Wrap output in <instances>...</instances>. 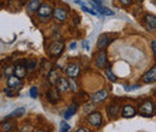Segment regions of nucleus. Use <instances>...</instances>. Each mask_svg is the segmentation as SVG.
Segmentation results:
<instances>
[{
	"mask_svg": "<svg viewBox=\"0 0 156 132\" xmlns=\"http://www.w3.org/2000/svg\"><path fill=\"white\" fill-rule=\"evenodd\" d=\"M154 112H155V105H153V102L149 100L144 101L139 107V113L144 114L145 116H151Z\"/></svg>",
	"mask_w": 156,
	"mask_h": 132,
	"instance_id": "f257e3e1",
	"label": "nucleus"
},
{
	"mask_svg": "<svg viewBox=\"0 0 156 132\" xmlns=\"http://www.w3.org/2000/svg\"><path fill=\"white\" fill-rule=\"evenodd\" d=\"M64 51V42L61 41H55L49 46V54L53 57H58Z\"/></svg>",
	"mask_w": 156,
	"mask_h": 132,
	"instance_id": "f03ea898",
	"label": "nucleus"
},
{
	"mask_svg": "<svg viewBox=\"0 0 156 132\" xmlns=\"http://www.w3.org/2000/svg\"><path fill=\"white\" fill-rule=\"evenodd\" d=\"M53 12L54 11H53V9L49 5L43 4V5L40 6L39 11H37V16H39L40 18H49Z\"/></svg>",
	"mask_w": 156,
	"mask_h": 132,
	"instance_id": "7ed1b4c3",
	"label": "nucleus"
},
{
	"mask_svg": "<svg viewBox=\"0 0 156 132\" xmlns=\"http://www.w3.org/2000/svg\"><path fill=\"white\" fill-rule=\"evenodd\" d=\"M107 97H108V91H107L106 89L98 90V91L94 93V94L90 96L91 101H93V102H95V103H101V102H103Z\"/></svg>",
	"mask_w": 156,
	"mask_h": 132,
	"instance_id": "20e7f679",
	"label": "nucleus"
},
{
	"mask_svg": "<svg viewBox=\"0 0 156 132\" xmlns=\"http://www.w3.org/2000/svg\"><path fill=\"white\" fill-rule=\"evenodd\" d=\"M87 120H88L89 124H91L94 126H101V124H102V115H101V113H98V112L89 113Z\"/></svg>",
	"mask_w": 156,
	"mask_h": 132,
	"instance_id": "39448f33",
	"label": "nucleus"
},
{
	"mask_svg": "<svg viewBox=\"0 0 156 132\" xmlns=\"http://www.w3.org/2000/svg\"><path fill=\"white\" fill-rule=\"evenodd\" d=\"M79 71H80V70H79V66L76 65V64H70V65H67L66 69H65L66 75L69 76L70 78H76V77H78Z\"/></svg>",
	"mask_w": 156,
	"mask_h": 132,
	"instance_id": "423d86ee",
	"label": "nucleus"
},
{
	"mask_svg": "<svg viewBox=\"0 0 156 132\" xmlns=\"http://www.w3.org/2000/svg\"><path fill=\"white\" fill-rule=\"evenodd\" d=\"M47 98L51 103H55L60 98V91H59L58 88H51L47 91Z\"/></svg>",
	"mask_w": 156,
	"mask_h": 132,
	"instance_id": "0eeeda50",
	"label": "nucleus"
},
{
	"mask_svg": "<svg viewBox=\"0 0 156 132\" xmlns=\"http://www.w3.org/2000/svg\"><path fill=\"white\" fill-rule=\"evenodd\" d=\"M20 84H22V80L16 75H11L7 78V88L16 89V88H20Z\"/></svg>",
	"mask_w": 156,
	"mask_h": 132,
	"instance_id": "6e6552de",
	"label": "nucleus"
},
{
	"mask_svg": "<svg viewBox=\"0 0 156 132\" xmlns=\"http://www.w3.org/2000/svg\"><path fill=\"white\" fill-rule=\"evenodd\" d=\"M95 64H96V66L100 67V69H102V67H105L107 65V54H106L105 51H101L98 55H96Z\"/></svg>",
	"mask_w": 156,
	"mask_h": 132,
	"instance_id": "1a4fd4ad",
	"label": "nucleus"
},
{
	"mask_svg": "<svg viewBox=\"0 0 156 132\" xmlns=\"http://www.w3.org/2000/svg\"><path fill=\"white\" fill-rule=\"evenodd\" d=\"M53 16L58 22H64L65 19L67 18V11L65 9H62V7H57V9H54Z\"/></svg>",
	"mask_w": 156,
	"mask_h": 132,
	"instance_id": "9d476101",
	"label": "nucleus"
},
{
	"mask_svg": "<svg viewBox=\"0 0 156 132\" xmlns=\"http://www.w3.org/2000/svg\"><path fill=\"white\" fill-rule=\"evenodd\" d=\"M143 80L145 83H154L156 82V65H154L143 77Z\"/></svg>",
	"mask_w": 156,
	"mask_h": 132,
	"instance_id": "9b49d317",
	"label": "nucleus"
},
{
	"mask_svg": "<svg viewBox=\"0 0 156 132\" xmlns=\"http://www.w3.org/2000/svg\"><path fill=\"white\" fill-rule=\"evenodd\" d=\"M27 70H28V67H27V65H23V64H18L16 67H15V73L13 75H16L18 78H24L25 76H27Z\"/></svg>",
	"mask_w": 156,
	"mask_h": 132,
	"instance_id": "f8f14e48",
	"label": "nucleus"
},
{
	"mask_svg": "<svg viewBox=\"0 0 156 132\" xmlns=\"http://www.w3.org/2000/svg\"><path fill=\"white\" fill-rule=\"evenodd\" d=\"M121 114H122L124 118H132V116L136 115V109H135L132 106L126 105V106L122 107V112H121Z\"/></svg>",
	"mask_w": 156,
	"mask_h": 132,
	"instance_id": "ddd939ff",
	"label": "nucleus"
},
{
	"mask_svg": "<svg viewBox=\"0 0 156 132\" xmlns=\"http://www.w3.org/2000/svg\"><path fill=\"white\" fill-rule=\"evenodd\" d=\"M16 125H17V124H16L13 120H9V119H6V120L2 123L1 127H2V131L11 132V131H13V130L16 129Z\"/></svg>",
	"mask_w": 156,
	"mask_h": 132,
	"instance_id": "4468645a",
	"label": "nucleus"
},
{
	"mask_svg": "<svg viewBox=\"0 0 156 132\" xmlns=\"http://www.w3.org/2000/svg\"><path fill=\"white\" fill-rule=\"evenodd\" d=\"M60 72H59L58 70H52L51 72H49V75H48V82L52 84V85H55L57 83H58V80L60 79Z\"/></svg>",
	"mask_w": 156,
	"mask_h": 132,
	"instance_id": "2eb2a0df",
	"label": "nucleus"
},
{
	"mask_svg": "<svg viewBox=\"0 0 156 132\" xmlns=\"http://www.w3.org/2000/svg\"><path fill=\"white\" fill-rule=\"evenodd\" d=\"M55 85H57V88L59 89V91H66V90L70 88V82H69L66 78L60 77V79H59L58 83H57Z\"/></svg>",
	"mask_w": 156,
	"mask_h": 132,
	"instance_id": "dca6fc26",
	"label": "nucleus"
},
{
	"mask_svg": "<svg viewBox=\"0 0 156 132\" xmlns=\"http://www.w3.org/2000/svg\"><path fill=\"white\" fill-rule=\"evenodd\" d=\"M40 6H41V1H40V0H30L29 4H28V11H29L30 13L37 12Z\"/></svg>",
	"mask_w": 156,
	"mask_h": 132,
	"instance_id": "f3484780",
	"label": "nucleus"
},
{
	"mask_svg": "<svg viewBox=\"0 0 156 132\" xmlns=\"http://www.w3.org/2000/svg\"><path fill=\"white\" fill-rule=\"evenodd\" d=\"M144 19H145V23H147L149 29H151V30L156 29V17L154 15H147Z\"/></svg>",
	"mask_w": 156,
	"mask_h": 132,
	"instance_id": "a211bd4d",
	"label": "nucleus"
},
{
	"mask_svg": "<svg viewBox=\"0 0 156 132\" xmlns=\"http://www.w3.org/2000/svg\"><path fill=\"white\" fill-rule=\"evenodd\" d=\"M109 43V38H108V35L107 34H103L101 35L98 40V47L101 49V48H106Z\"/></svg>",
	"mask_w": 156,
	"mask_h": 132,
	"instance_id": "6ab92c4d",
	"label": "nucleus"
},
{
	"mask_svg": "<svg viewBox=\"0 0 156 132\" xmlns=\"http://www.w3.org/2000/svg\"><path fill=\"white\" fill-rule=\"evenodd\" d=\"M119 109H120L119 105L113 103V105H109V106H108V108H107V113H108L109 116H115V115H118V113H119Z\"/></svg>",
	"mask_w": 156,
	"mask_h": 132,
	"instance_id": "aec40b11",
	"label": "nucleus"
},
{
	"mask_svg": "<svg viewBox=\"0 0 156 132\" xmlns=\"http://www.w3.org/2000/svg\"><path fill=\"white\" fill-rule=\"evenodd\" d=\"M77 107L78 106L77 105H75V103H73V105H71V106L65 111V113H64V118H65V119H70L73 114L77 112Z\"/></svg>",
	"mask_w": 156,
	"mask_h": 132,
	"instance_id": "412c9836",
	"label": "nucleus"
},
{
	"mask_svg": "<svg viewBox=\"0 0 156 132\" xmlns=\"http://www.w3.org/2000/svg\"><path fill=\"white\" fill-rule=\"evenodd\" d=\"M24 113H25V108H24V107H20V108H17L16 111H13L12 113L7 116V119L15 118V116H16V118H20L22 115H24Z\"/></svg>",
	"mask_w": 156,
	"mask_h": 132,
	"instance_id": "4be33fe9",
	"label": "nucleus"
},
{
	"mask_svg": "<svg viewBox=\"0 0 156 132\" xmlns=\"http://www.w3.org/2000/svg\"><path fill=\"white\" fill-rule=\"evenodd\" d=\"M98 12H100L101 15H105V16H113V15H114V12H113L112 10H109L108 7H103L102 5L100 6V9H98Z\"/></svg>",
	"mask_w": 156,
	"mask_h": 132,
	"instance_id": "5701e85b",
	"label": "nucleus"
},
{
	"mask_svg": "<svg viewBox=\"0 0 156 132\" xmlns=\"http://www.w3.org/2000/svg\"><path fill=\"white\" fill-rule=\"evenodd\" d=\"M106 76H107V78H108L111 82H117L118 80L117 76L112 72V70H111L109 67H108V69H106Z\"/></svg>",
	"mask_w": 156,
	"mask_h": 132,
	"instance_id": "b1692460",
	"label": "nucleus"
},
{
	"mask_svg": "<svg viewBox=\"0 0 156 132\" xmlns=\"http://www.w3.org/2000/svg\"><path fill=\"white\" fill-rule=\"evenodd\" d=\"M70 129H71V126H70L67 123H65V121H62V123H61L60 132H69L70 131Z\"/></svg>",
	"mask_w": 156,
	"mask_h": 132,
	"instance_id": "393cba45",
	"label": "nucleus"
},
{
	"mask_svg": "<svg viewBox=\"0 0 156 132\" xmlns=\"http://www.w3.org/2000/svg\"><path fill=\"white\" fill-rule=\"evenodd\" d=\"M37 88L36 87H31L30 88V97H33V98H36L37 97Z\"/></svg>",
	"mask_w": 156,
	"mask_h": 132,
	"instance_id": "a878e982",
	"label": "nucleus"
},
{
	"mask_svg": "<svg viewBox=\"0 0 156 132\" xmlns=\"http://www.w3.org/2000/svg\"><path fill=\"white\" fill-rule=\"evenodd\" d=\"M27 67H28L29 71H33L35 69V61L34 60H28L27 61Z\"/></svg>",
	"mask_w": 156,
	"mask_h": 132,
	"instance_id": "bb28decb",
	"label": "nucleus"
},
{
	"mask_svg": "<svg viewBox=\"0 0 156 132\" xmlns=\"http://www.w3.org/2000/svg\"><path fill=\"white\" fill-rule=\"evenodd\" d=\"M4 93L7 95L9 97H12L13 95L16 94V90H15V89H11V88H7V89H5V90H4Z\"/></svg>",
	"mask_w": 156,
	"mask_h": 132,
	"instance_id": "cd10ccee",
	"label": "nucleus"
},
{
	"mask_svg": "<svg viewBox=\"0 0 156 132\" xmlns=\"http://www.w3.org/2000/svg\"><path fill=\"white\" fill-rule=\"evenodd\" d=\"M73 79H75V78H71V82H70V89H72V91H77V84L75 83Z\"/></svg>",
	"mask_w": 156,
	"mask_h": 132,
	"instance_id": "c85d7f7f",
	"label": "nucleus"
},
{
	"mask_svg": "<svg viewBox=\"0 0 156 132\" xmlns=\"http://www.w3.org/2000/svg\"><path fill=\"white\" fill-rule=\"evenodd\" d=\"M119 1H120V4L122 6H129V5H131L133 2V0H119Z\"/></svg>",
	"mask_w": 156,
	"mask_h": 132,
	"instance_id": "c756f323",
	"label": "nucleus"
},
{
	"mask_svg": "<svg viewBox=\"0 0 156 132\" xmlns=\"http://www.w3.org/2000/svg\"><path fill=\"white\" fill-rule=\"evenodd\" d=\"M82 45L84 46V48H85L87 51H89V49H90V48H89V45H88V41H87V40H84V41L82 42Z\"/></svg>",
	"mask_w": 156,
	"mask_h": 132,
	"instance_id": "7c9ffc66",
	"label": "nucleus"
},
{
	"mask_svg": "<svg viewBox=\"0 0 156 132\" xmlns=\"http://www.w3.org/2000/svg\"><path fill=\"white\" fill-rule=\"evenodd\" d=\"M151 48H153V52H154V54H155V57H156V41H153V42H151Z\"/></svg>",
	"mask_w": 156,
	"mask_h": 132,
	"instance_id": "2f4dec72",
	"label": "nucleus"
},
{
	"mask_svg": "<svg viewBox=\"0 0 156 132\" xmlns=\"http://www.w3.org/2000/svg\"><path fill=\"white\" fill-rule=\"evenodd\" d=\"M89 1H93L96 5H102V0H89Z\"/></svg>",
	"mask_w": 156,
	"mask_h": 132,
	"instance_id": "473e14b6",
	"label": "nucleus"
},
{
	"mask_svg": "<svg viewBox=\"0 0 156 132\" xmlns=\"http://www.w3.org/2000/svg\"><path fill=\"white\" fill-rule=\"evenodd\" d=\"M76 45H77L76 42H71V43H70V48H71V49H75V48H76Z\"/></svg>",
	"mask_w": 156,
	"mask_h": 132,
	"instance_id": "72a5a7b5",
	"label": "nucleus"
},
{
	"mask_svg": "<svg viewBox=\"0 0 156 132\" xmlns=\"http://www.w3.org/2000/svg\"><path fill=\"white\" fill-rule=\"evenodd\" d=\"M75 132H88L85 129H83V127H80V129H78V130H76Z\"/></svg>",
	"mask_w": 156,
	"mask_h": 132,
	"instance_id": "f704fd0d",
	"label": "nucleus"
},
{
	"mask_svg": "<svg viewBox=\"0 0 156 132\" xmlns=\"http://www.w3.org/2000/svg\"><path fill=\"white\" fill-rule=\"evenodd\" d=\"M136 1H138V2H142V1H143V0H136Z\"/></svg>",
	"mask_w": 156,
	"mask_h": 132,
	"instance_id": "c9c22d12",
	"label": "nucleus"
},
{
	"mask_svg": "<svg viewBox=\"0 0 156 132\" xmlns=\"http://www.w3.org/2000/svg\"><path fill=\"white\" fill-rule=\"evenodd\" d=\"M36 132H44V131H42V130H39V131H36Z\"/></svg>",
	"mask_w": 156,
	"mask_h": 132,
	"instance_id": "e433bc0d",
	"label": "nucleus"
},
{
	"mask_svg": "<svg viewBox=\"0 0 156 132\" xmlns=\"http://www.w3.org/2000/svg\"><path fill=\"white\" fill-rule=\"evenodd\" d=\"M25 1H27V0H23V2H25Z\"/></svg>",
	"mask_w": 156,
	"mask_h": 132,
	"instance_id": "4c0bfd02",
	"label": "nucleus"
},
{
	"mask_svg": "<svg viewBox=\"0 0 156 132\" xmlns=\"http://www.w3.org/2000/svg\"><path fill=\"white\" fill-rule=\"evenodd\" d=\"M155 109H156V102H155Z\"/></svg>",
	"mask_w": 156,
	"mask_h": 132,
	"instance_id": "58836bf2",
	"label": "nucleus"
},
{
	"mask_svg": "<svg viewBox=\"0 0 156 132\" xmlns=\"http://www.w3.org/2000/svg\"><path fill=\"white\" fill-rule=\"evenodd\" d=\"M154 2H155V4H156V0H154Z\"/></svg>",
	"mask_w": 156,
	"mask_h": 132,
	"instance_id": "ea45409f",
	"label": "nucleus"
}]
</instances>
